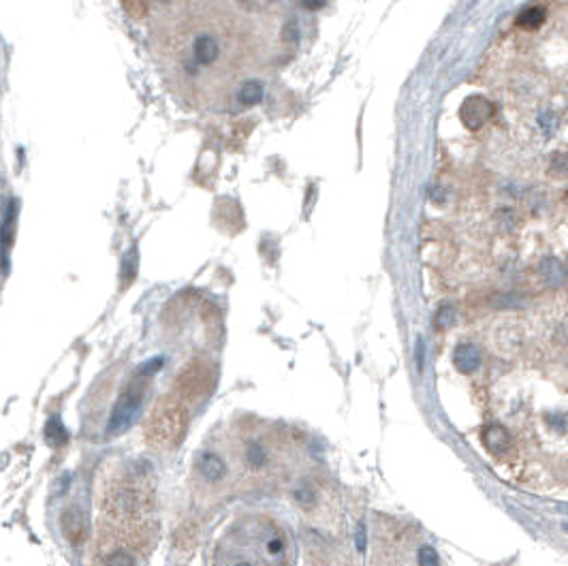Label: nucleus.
I'll use <instances>...</instances> for the list:
<instances>
[{"label": "nucleus", "mask_w": 568, "mask_h": 566, "mask_svg": "<svg viewBox=\"0 0 568 566\" xmlns=\"http://www.w3.org/2000/svg\"><path fill=\"white\" fill-rule=\"evenodd\" d=\"M291 530L269 515L235 519L214 547V566H293Z\"/></svg>", "instance_id": "7ed1b4c3"}, {"label": "nucleus", "mask_w": 568, "mask_h": 566, "mask_svg": "<svg viewBox=\"0 0 568 566\" xmlns=\"http://www.w3.org/2000/svg\"><path fill=\"white\" fill-rule=\"evenodd\" d=\"M453 363H456V367L462 374H472L481 365V351L470 342L460 344L456 351H453Z\"/></svg>", "instance_id": "6e6552de"}, {"label": "nucleus", "mask_w": 568, "mask_h": 566, "mask_svg": "<svg viewBox=\"0 0 568 566\" xmlns=\"http://www.w3.org/2000/svg\"><path fill=\"white\" fill-rule=\"evenodd\" d=\"M148 367H144V370H141L137 376H133L131 383L124 387L120 400H118L116 408H113V413H111V419H109V428H107L109 434H120L133 423L135 413L139 410L141 402H144V395H146V389H148V378H146Z\"/></svg>", "instance_id": "39448f33"}, {"label": "nucleus", "mask_w": 568, "mask_h": 566, "mask_svg": "<svg viewBox=\"0 0 568 566\" xmlns=\"http://www.w3.org/2000/svg\"><path fill=\"white\" fill-rule=\"evenodd\" d=\"M547 19V9L545 7H530V9H524L515 24L519 28H524V31H536V28H541L543 22Z\"/></svg>", "instance_id": "ddd939ff"}, {"label": "nucleus", "mask_w": 568, "mask_h": 566, "mask_svg": "<svg viewBox=\"0 0 568 566\" xmlns=\"http://www.w3.org/2000/svg\"><path fill=\"white\" fill-rule=\"evenodd\" d=\"M122 5L131 15H146L148 13V0H122Z\"/></svg>", "instance_id": "dca6fc26"}, {"label": "nucleus", "mask_w": 568, "mask_h": 566, "mask_svg": "<svg viewBox=\"0 0 568 566\" xmlns=\"http://www.w3.org/2000/svg\"><path fill=\"white\" fill-rule=\"evenodd\" d=\"M301 447L291 430L263 419H244L222 438L226 488H257L287 478Z\"/></svg>", "instance_id": "f03ea898"}, {"label": "nucleus", "mask_w": 568, "mask_h": 566, "mask_svg": "<svg viewBox=\"0 0 568 566\" xmlns=\"http://www.w3.org/2000/svg\"><path fill=\"white\" fill-rule=\"evenodd\" d=\"M538 124H541V128H543V133L547 137H553V133L560 126V118L556 116L553 111H541V113H538Z\"/></svg>", "instance_id": "2eb2a0df"}, {"label": "nucleus", "mask_w": 568, "mask_h": 566, "mask_svg": "<svg viewBox=\"0 0 568 566\" xmlns=\"http://www.w3.org/2000/svg\"><path fill=\"white\" fill-rule=\"evenodd\" d=\"M538 269H541V276L545 278V282H549V285H553V287H560V285H564V282L568 280V269L564 267L562 261H558L553 257L545 259Z\"/></svg>", "instance_id": "9b49d317"}, {"label": "nucleus", "mask_w": 568, "mask_h": 566, "mask_svg": "<svg viewBox=\"0 0 568 566\" xmlns=\"http://www.w3.org/2000/svg\"><path fill=\"white\" fill-rule=\"evenodd\" d=\"M494 107L487 99L481 97H472L462 105V122L468 128H478L487 122V118H492Z\"/></svg>", "instance_id": "0eeeda50"}, {"label": "nucleus", "mask_w": 568, "mask_h": 566, "mask_svg": "<svg viewBox=\"0 0 568 566\" xmlns=\"http://www.w3.org/2000/svg\"><path fill=\"white\" fill-rule=\"evenodd\" d=\"M301 5H303L308 11H319V9H323L325 0H301Z\"/></svg>", "instance_id": "6ab92c4d"}, {"label": "nucleus", "mask_w": 568, "mask_h": 566, "mask_svg": "<svg viewBox=\"0 0 568 566\" xmlns=\"http://www.w3.org/2000/svg\"><path fill=\"white\" fill-rule=\"evenodd\" d=\"M453 317H456V313H453V308L442 306V308H440V313H438V317H436V327H438V329H446V327L453 323Z\"/></svg>", "instance_id": "f3484780"}, {"label": "nucleus", "mask_w": 568, "mask_h": 566, "mask_svg": "<svg viewBox=\"0 0 568 566\" xmlns=\"http://www.w3.org/2000/svg\"><path fill=\"white\" fill-rule=\"evenodd\" d=\"M156 532L154 485L144 470H122L99 500L94 566H139Z\"/></svg>", "instance_id": "f257e3e1"}, {"label": "nucleus", "mask_w": 568, "mask_h": 566, "mask_svg": "<svg viewBox=\"0 0 568 566\" xmlns=\"http://www.w3.org/2000/svg\"><path fill=\"white\" fill-rule=\"evenodd\" d=\"M481 438H483V444H485V449L492 451V453H502L510 444V436H508V432L502 426H487L485 430H483Z\"/></svg>", "instance_id": "9d476101"}, {"label": "nucleus", "mask_w": 568, "mask_h": 566, "mask_svg": "<svg viewBox=\"0 0 568 566\" xmlns=\"http://www.w3.org/2000/svg\"><path fill=\"white\" fill-rule=\"evenodd\" d=\"M263 94H265L263 83H259V81H244L242 86L237 88L235 97H237V101H240L242 107H252V105H257V103L263 101Z\"/></svg>", "instance_id": "f8f14e48"}, {"label": "nucleus", "mask_w": 568, "mask_h": 566, "mask_svg": "<svg viewBox=\"0 0 568 566\" xmlns=\"http://www.w3.org/2000/svg\"><path fill=\"white\" fill-rule=\"evenodd\" d=\"M547 423H549L551 428H556L558 432H562V430L566 428V417L560 415V413H556V415H549V417H547Z\"/></svg>", "instance_id": "a211bd4d"}, {"label": "nucleus", "mask_w": 568, "mask_h": 566, "mask_svg": "<svg viewBox=\"0 0 568 566\" xmlns=\"http://www.w3.org/2000/svg\"><path fill=\"white\" fill-rule=\"evenodd\" d=\"M188 428V406L178 395H162L146 419V440L154 449L169 451L182 442Z\"/></svg>", "instance_id": "20e7f679"}, {"label": "nucleus", "mask_w": 568, "mask_h": 566, "mask_svg": "<svg viewBox=\"0 0 568 566\" xmlns=\"http://www.w3.org/2000/svg\"><path fill=\"white\" fill-rule=\"evenodd\" d=\"M62 528H65V536L73 545H79L83 539H86V522H83L79 508H69V511L65 513Z\"/></svg>", "instance_id": "1a4fd4ad"}, {"label": "nucleus", "mask_w": 568, "mask_h": 566, "mask_svg": "<svg viewBox=\"0 0 568 566\" xmlns=\"http://www.w3.org/2000/svg\"><path fill=\"white\" fill-rule=\"evenodd\" d=\"M417 564L419 566H440V558L438 551L432 545H423L417 551Z\"/></svg>", "instance_id": "4468645a"}, {"label": "nucleus", "mask_w": 568, "mask_h": 566, "mask_svg": "<svg viewBox=\"0 0 568 566\" xmlns=\"http://www.w3.org/2000/svg\"><path fill=\"white\" fill-rule=\"evenodd\" d=\"M562 528H564V530H566V532H568V524H564V526H562Z\"/></svg>", "instance_id": "aec40b11"}, {"label": "nucleus", "mask_w": 568, "mask_h": 566, "mask_svg": "<svg viewBox=\"0 0 568 566\" xmlns=\"http://www.w3.org/2000/svg\"><path fill=\"white\" fill-rule=\"evenodd\" d=\"M214 385V372L206 361H190L176 383V395L188 406L208 398Z\"/></svg>", "instance_id": "423d86ee"}]
</instances>
